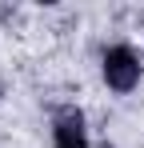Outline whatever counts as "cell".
<instances>
[{"label": "cell", "mask_w": 144, "mask_h": 148, "mask_svg": "<svg viewBox=\"0 0 144 148\" xmlns=\"http://www.w3.org/2000/svg\"><path fill=\"white\" fill-rule=\"evenodd\" d=\"M104 80H108V88H116V92H128V88H136V80H140V60H136V52L132 48H108L104 56Z\"/></svg>", "instance_id": "6da1fadb"}, {"label": "cell", "mask_w": 144, "mask_h": 148, "mask_svg": "<svg viewBox=\"0 0 144 148\" xmlns=\"http://www.w3.org/2000/svg\"><path fill=\"white\" fill-rule=\"evenodd\" d=\"M56 148H88L80 112H64V116L56 120Z\"/></svg>", "instance_id": "7a4b0ae2"}]
</instances>
